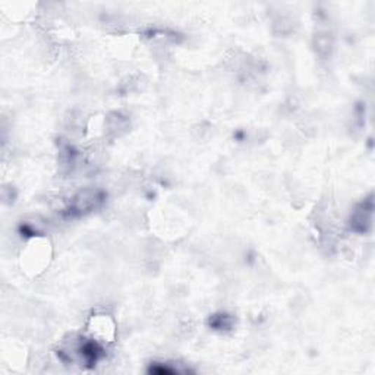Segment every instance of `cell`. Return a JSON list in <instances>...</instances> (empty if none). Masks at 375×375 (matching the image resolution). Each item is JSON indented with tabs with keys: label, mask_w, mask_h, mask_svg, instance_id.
Masks as SVG:
<instances>
[{
	"label": "cell",
	"mask_w": 375,
	"mask_h": 375,
	"mask_svg": "<svg viewBox=\"0 0 375 375\" xmlns=\"http://www.w3.org/2000/svg\"><path fill=\"white\" fill-rule=\"evenodd\" d=\"M103 201H104V193L100 189L87 188L79 191L71 198L69 203L71 214L75 216L88 214L91 211L99 208L103 204Z\"/></svg>",
	"instance_id": "obj_1"
},
{
	"label": "cell",
	"mask_w": 375,
	"mask_h": 375,
	"mask_svg": "<svg viewBox=\"0 0 375 375\" xmlns=\"http://www.w3.org/2000/svg\"><path fill=\"white\" fill-rule=\"evenodd\" d=\"M372 224V201L361 204L355 210V213L350 219V227L355 232H367Z\"/></svg>",
	"instance_id": "obj_2"
}]
</instances>
